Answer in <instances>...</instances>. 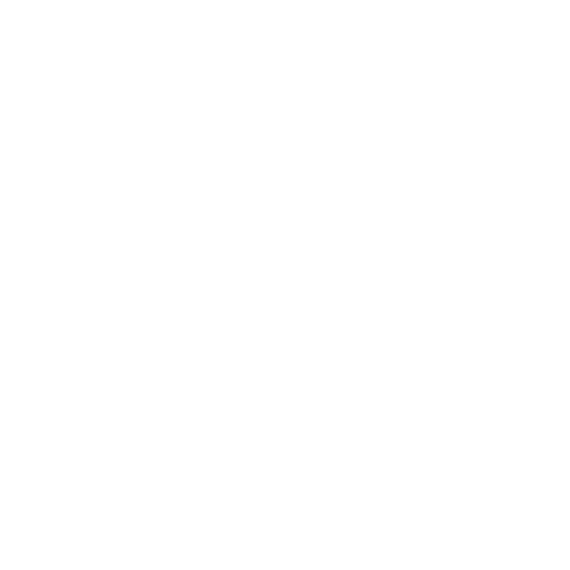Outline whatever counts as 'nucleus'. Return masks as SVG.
I'll use <instances>...</instances> for the list:
<instances>
[]
</instances>
